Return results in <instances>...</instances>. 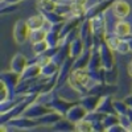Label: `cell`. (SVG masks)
Listing matches in <instances>:
<instances>
[{
    "mask_svg": "<svg viewBox=\"0 0 132 132\" xmlns=\"http://www.w3.org/2000/svg\"><path fill=\"white\" fill-rule=\"evenodd\" d=\"M114 32L120 38H126L127 36H129V33H131V24L127 23V21H124V20H120V21L116 23Z\"/></svg>",
    "mask_w": 132,
    "mask_h": 132,
    "instance_id": "2e32d148",
    "label": "cell"
},
{
    "mask_svg": "<svg viewBox=\"0 0 132 132\" xmlns=\"http://www.w3.org/2000/svg\"><path fill=\"white\" fill-rule=\"evenodd\" d=\"M2 81L8 86L9 90H15L16 86L20 82V74H17V73H15L12 70L4 71V73H2Z\"/></svg>",
    "mask_w": 132,
    "mask_h": 132,
    "instance_id": "4fadbf2b",
    "label": "cell"
},
{
    "mask_svg": "<svg viewBox=\"0 0 132 132\" xmlns=\"http://www.w3.org/2000/svg\"><path fill=\"white\" fill-rule=\"evenodd\" d=\"M74 104V102H70V101H66V99H63L62 96H60L58 94L54 96L53 99H50L49 102H46V106L53 110V111H57L60 112L61 115H65L66 112L69 111V108Z\"/></svg>",
    "mask_w": 132,
    "mask_h": 132,
    "instance_id": "7a4b0ae2",
    "label": "cell"
},
{
    "mask_svg": "<svg viewBox=\"0 0 132 132\" xmlns=\"http://www.w3.org/2000/svg\"><path fill=\"white\" fill-rule=\"evenodd\" d=\"M127 42H128V45H129V50H132V36H127L126 37Z\"/></svg>",
    "mask_w": 132,
    "mask_h": 132,
    "instance_id": "1f68e13d",
    "label": "cell"
},
{
    "mask_svg": "<svg viewBox=\"0 0 132 132\" xmlns=\"http://www.w3.org/2000/svg\"><path fill=\"white\" fill-rule=\"evenodd\" d=\"M37 7L41 12H53L56 11L57 0H37Z\"/></svg>",
    "mask_w": 132,
    "mask_h": 132,
    "instance_id": "44dd1931",
    "label": "cell"
},
{
    "mask_svg": "<svg viewBox=\"0 0 132 132\" xmlns=\"http://www.w3.org/2000/svg\"><path fill=\"white\" fill-rule=\"evenodd\" d=\"M23 0H2V3H8V4H19Z\"/></svg>",
    "mask_w": 132,
    "mask_h": 132,
    "instance_id": "4dcf8cb0",
    "label": "cell"
},
{
    "mask_svg": "<svg viewBox=\"0 0 132 132\" xmlns=\"http://www.w3.org/2000/svg\"><path fill=\"white\" fill-rule=\"evenodd\" d=\"M101 99H102V96L87 93L86 95H82V98L79 99V103L90 112V111H95L98 108L99 103H101Z\"/></svg>",
    "mask_w": 132,
    "mask_h": 132,
    "instance_id": "9c48e42d",
    "label": "cell"
},
{
    "mask_svg": "<svg viewBox=\"0 0 132 132\" xmlns=\"http://www.w3.org/2000/svg\"><path fill=\"white\" fill-rule=\"evenodd\" d=\"M120 40H122V38H120L115 32H112V33H106V37H104V42H106L112 50H116Z\"/></svg>",
    "mask_w": 132,
    "mask_h": 132,
    "instance_id": "603a6c76",
    "label": "cell"
},
{
    "mask_svg": "<svg viewBox=\"0 0 132 132\" xmlns=\"http://www.w3.org/2000/svg\"><path fill=\"white\" fill-rule=\"evenodd\" d=\"M91 53H93V49L85 48V50L82 52L81 56L74 58L73 70H75V69H87V65H89L90 58H91Z\"/></svg>",
    "mask_w": 132,
    "mask_h": 132,
    "instance_id": "8fae6325",
    "label": "cell"
},
{
    "mask_svg": "<svg viewBox=\"0 0 132 132\" xmlns=\"http://www.w3.org/2000/svg\"><path fill=\"white\" fill-rule=\"evenodd\" d=\"M114 108L118 115H126L128 111V106L124 101H114Z\"/></svg>",
    "mask_w": 132,
    "mask_h": 132,
    "instance_id": "d4e9b609",
    "label": "cell"
},
{
    "mask_svg": "<svg viewBox=\"0 0 132 132\" xmlns=\"http://www.w3.org/2000/svg\"><path fill=\"white\" fill-rule=\"evenodd\" d=\"M75 129L77 131H93V123L87 119L79 120L75 123Z\"/></svg>",
    "mask_w": 132,
    "mask_h": 132,
    "instance_id": "484cf974",
    "label": "cell"
},
{
    "mask_svg": "<svg viewBox=\"0 0 132 132\" xmlns=\"http://www.w3.org/2000/svg\"><path fill=\"white\" fill-rule=\"evenodd\" d=\"M116 52L120 53V54H126V53L129 52V45H128V42H127L126 38H122V40H120L119 45H118V48H116Z\"/></svg>",
    "mask_w": 132,
    "mask_h": 132,
    "instance_id": "83f0119b",
    "label": "cell"
},
{
    "mask_svg": "<svg viewBox=\"0 0 132 132\" xmlns=\"http://www.w3.org/2000/svg\"><path fill=\"white\" fill-rule=\"evenodd\" d=\"M29 35H30V28L28 27L27 21L19 20L13 27V38H15V41L19 44V45L20 44H24L29 38Z\"/></svg>",
    "mask_w": 132,
    "mask_h": 132,
    "instance_id": "3957f363",
    "label": "cell"
},
{
    "mask_svg": "<svg viewBox=\"0 0 132 132\" xmlns=\"http://www.w3.org/2000/svg\"><path fill=\"white\" fill-rule=\"evenodd\" d=\"M69 49H70V56L73 58H77L78 56H81V54H82V52L85 50V44H83L82 38L79 37V35L70 41Z\"/></svg>",
    "mask_w": 132,
    "mask_h": 132,
    "instance_id": "5bb4252c",
    "label": "cell"
},
{
    "mask_svg": "<svg viewBox=\"0 0 132 132\" xmlns=\"http://www.w3.org/2000/svg\"><path fill=\"white\" fill-rule=\"evenodd\" d=\"M48 48H49V45H48V42H46L45 40H44V41H40V42H36V44H33V52H35L36 56L45 53Z\"/></svg>",
    "mask_w": 132,
    "mask_h": 132,
    "instance_id": "4316f807",
    "label": "cell"
},
{
    "mask_svg": "<svg viewBox=\"0 0 132 132\" xmlns=\"http://www.w3.org/2000/svg\"><path fill=\"white\" fill-rule=\"evenodd\" d=\"M27 66H28V61H27L24 54L17 53V54H15V56H13V58L11 60V70L17 73V74L23 73Z\"/></svg>",
    "mask_w": 132,
    "mask_h": 132,
    "instance_id": "7c38bea8",
    "label": "cell"
},
{
    "mask_svg": "<svg viewBox=\"0 0 132 132\" xmlns=\"http://www.w3.org/2000/svg\"><path fill=\"white\" fill-rule=\"evenodd\" d=\"M46 33L48 30H45L44 28L41 29H35V30H30V35H29V40L32 44H36L40 41H44L46 38Z\"/></svg>",
    "mask_w": 132,
    "mask_h": 132,
    "instance_id": "7402d4cb",
    "label": "cell"
},
{
    "mask_svg": "<svg viewBox=\"0 0 132 132\" xmlns=\"http://www.w3.org/2000/svg\"><path fill=\"white\" fill-rule=\"evenodd\" d=\"M118 78V70L114 66L112 69H104V82L110 83V85H114V82Z\"/></svg>",
    "mask_w": 132,
    "mask_h": 132,
    "instance_id": "cb8c5ba5",
    "label": "cell"
},
{
    "mask_svg": "<svg viewBox=\"0 0 132 132\" xmlns=\"http://www.w3.org/2000/svg\"><path fill=\"white\" fill-rule=\"evenodd\" d=\"M45 17L41 15H35V16H30L28 20H27V24L28 27L30 28V30H35V29H41L44 28V24H45Z\"/></svg>",
    "mask_w": 132,
    "mask_h": 132,
    "instance_id": "d6986e66",
    "label": "cell"
},
{
    "mask_svg": "<svg viewBox=\"0 0 132 132\" xmlns=\"http://www.w3.org/2000/svg\"><path fill=\"white\" fill-rule=\"evenodd\" d=\"M129 63H132V60H131V62H129Z\"/></svg>",
    "mask_w": 132,
    "mask_h": 132,
    "instance_id": "836d02e7",
    "label": "cell"
},
{
    "mask_svg": "<svg viewBox=\"0 0 132 132\" xmlns=\"http://www.w3.org/2000/svg\"><path fill=\"white\" fill-rule=\"evenodd\" d=\"M111 11L119 20H124L131 13V5L126 0H115L111 5Z\"/></svg>",
    "mask_w": 132,
    "mask_h": 132,
    "instance_id": "52a82bcc",
    "label": "cell"
},
{
    "mask_svg": "<svg viewBox=\"0 0 132 132\" xmlns=\"http://www.w3.org/2000/svg\"><path fill=\"white\" fill-rule=\"evenodd\" d=\"M52 110L46 106V104H41V103H30L27 110L24 111V116H28L30 119H40L41 116H44L45 114L50 112Z\"/></svg>",
    "mask_w": 132,
    "mask_h": 132,
    "instance_id": "5b68a950",
    "label": "cell"
},
{
    "mask_svg": "<svg viewBox=\"0 0 132 132\" xmlns=\"http://www.w3.org/2000/svg\"><path fill=\"white\" fill-rule=\"evenodd\" d=\"M124 102L127 103V106H128L129 108H132V95H129V96H127V98L124 99Z\"/></svg>",
    "mask_w": 132,
    "mask_h": 132,
    "instance_id": "f546056e",
    "label": "cell"
},
{
    "mask_svg": "<svg viewBox=\"0 0 132 132\" xmlns=\"http://www.w3.org/2000/svg\"><path fill=\"white\" fill-rule=\"evenodd\" d=\"M128 74L132 77V63H128Z\"/></svg>",
    "mask_w": 132,
    "mask_h": 132,
    "instance_id": "d6a6232c",
    "label": "cell"
},
{
    "mask_svg": "<svg viewBox=\"0 0 132 132\" xmlns=\"http://www.w3.org/2000/svg\"><path fill=\"white\" fill-rule=\"evenodd\" d=\"M52 128L56 131H73V129H75V123H73L68 118H65V119L61 118L58 122L52 124Z\"/></svg>",
    "mask_w": 132,
    "mask_h": 132,
    "instance_id": "e0dca14e",
    "label": "cell"
},
{
    "mask_svg": "<svg viewBox=\"0 0 132 132\" xmlns=\"http://www.w3.org/2000/svg\"><path fill=\"white\" fill-rule=\"evenodd\" d=\"M41 75V66L37 63L28 65L24 69V71L20 74V81H32V79H37Z\"/></svg>",
    "mask_w": 132,
    "mask_h": 132,
    "instance_id": "30bf717a",
    "label": "cell"
},
{
    "mask_svg": "<svg viewBox=\"0 0 132 132\" xmlns=\"http://www.w3.org/2000/svg\"><path fill=\"white\" fill-rule=\"evenodd\" d=\"M115 0H101V2H96L89 7H86V12H85V19L91 20L93 17L104 13L107 9L111 8L112 3Z\"/></svg>",
    "mask_w": 132,
    "mask_h": 132,
    "instance_id": "6da1fadb",
    "label": "cell"
},
{
    "mask_svg": "<svg viewBox=\"0 0 132 132\" xmlns=\"http://www.w3.org/2000/svg\"><path fill=\"white\" fill-rule=\"evenodd\" d=\"M87 110L78 102V103H74L70 108H69V111L65 114V118H68L69 120H71L73 123H77V122H79V120H83L87 115Z\"/></svg>",
    "mask_w": 132,
    "mask_h": 132,
    "instance_id": "8992f818",
    "label": "cell"
},
{
    "mask_svg": "<svg viewBox=\"0 0 132 132\" xmlns=\"http://www.w3.org/2000/svg\"><path fill=\"white\" fill-rule=\"evenodd\" d=\"M60 71V65H57L54 61H50L49 63H46L45 66L41 68V75L46 77V78H50V77L57 75Z\"/></svg>",
    "mask_w": 132,
    "mask_h": 132,
    "instance_id": "ac0fdd59",
    "label": "cell"
},
{
    "mask_svg": "<svg viewBox=\"0 0 132 132\" xmlns=\"http://www.w3.org/2000/svg\"><path fill=\"white\" fill-rule=\"evenodd\" d=\"M42 16L45 17V20L48 23H50L52 25H57V24H62L65 21V17L61 16L60 13H57L56 11H53V12H41Z\"/></svg>",
    "mask_w": 132,
    "mask_h": 132,
    "instance_id": "ffe728a7",
    "label": "cell"
},
{
    "mask_svg": "<svg viewBox=\"0 0 132 132\" xmlns=\"http://www.w3.org/2000/svg\"><path fill=\"white\" fill-rule=\"evenodd\" d=\"M50 61H52V58H50V57H48L45 53H42V54H38V56H37L36 63L42 68V66H45V65H46V63H49Z\"/></svg>",
    "mask_w": 132,
    "mask_h": 132,
    "instance_id": "f1b7e54d",
    "label": "cell"
},
{
    "mask_svg": "<svg viewBox=\"0 0 132 132\" xmlns=\"http://www.w3.org/2000/svg\"><path fill=\"white\" fill-rule=\"evenodd\" d=\"M40 122L37 119H30L28 116L25 118H13L9 120V126H12L13 128H17V129H28V128H33L38 126Z\"/></svg>",
    "mask_w": 132,
    "mask_h": 132,
    "instance_id": "ba28073f",
    "label": "cell"
},
{
    "mask_svg": "<svg viewBox=\"0 0 132 132\" xmlns=\"http://www.w3.org/2000/svg\"><path fill=\"white\" fill-rule=\"evenodd\" d=\"M98 49H99V54H101V60H102V68L103 69H112L115 66L112 49L110 48L104 41L101 44V46Z\"/></svg>",
    "mask_w": 132,
    "mask_h": 132,
    "instance_id": "277c9868",
    "label": "cell"
},
{
    "mask_svg": "<svg viewBox=\"0 0 132 132\" xmlns=\"http://www.w3.org/2000/svg\"><path fill=\"white\" fill-rule=\"evenodd\" d=\"M99 69H102V60H101V54H99V49L93 48L91 58H90L89 65H87V70L89 71H96Z\"/></svg>",
    "mask_w": 132,
    "mask_h": 132,
    "instance_id": "9a60e30c",
    "label": "cell"
}]
</instances>
